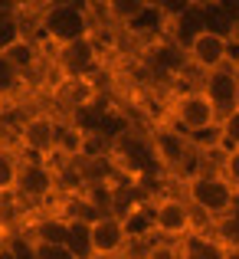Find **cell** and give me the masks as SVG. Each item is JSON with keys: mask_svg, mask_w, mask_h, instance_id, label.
Returning <instances> with one entry per match:
<instances>
[{"mask_svg": "<svg viewBox=\"0 0 239 259\" xmlns=\"http://www.w3.org/2000/svg\"><path fill=\"white\" fill-rule=\"evenodd\" d=\"M183 200L194 207V213L213 223L239 203V190L220 171H197L183 181Z\"/></svg>", "mask_w": 239, "mask_h": 259, "instance_id": "obj_1", "label": "cell"}, {"mask_svg": "<svg viewBox=\"0 0 239 259\" xmlns=\"http://www.w3.org/2000/svg\"><path fill=\"white\" fill-rule=\"evenodd\" d=\"M39 33H43V39L53 50L88 36L92 33V4H79V0L46 4L39 10Z\"/></svg>", "mask_w": 239, "mask_h": 259, "instance_id": "obj_2", "label": "cell"}, {"mask_svg": "<svg viewBox=\"0 0 239 259\" xmlns=\"http://www.w3.org/2000/svg\"><path fill=\"white\" fill-rule=\"evenodd\" d=\"M170 128L187 138H200V135H216L220 128V112L213 108V102L200 92V85L183 89L170 102Z\"/></svg>", "mask_w": 239, "mask_h": 259, "instance_id": "obj_3", "label": "cell"}, {"mask_svg": "<svg viewBox=\"0 0 239 259\" xmlns=\"http://www.w3.org/2000/svg\"><path fill=\"white\" fill-rule=\"evenodd\" d=\"M197 230V213L180 194H158L151 200V233L164 243H183Z\"/></svg>", "mask_w": 239, "mask_h": 259, "instance_id": "obj_4", "label": "cell"}, {"mask_svg": "<svg viewBox=\"0 0 239 259\" xmlns=\"http://www.w3.org/2000/svg\"><path fill=\"white\" fill-rule=\"evenodd\" d=\"M53 66L69 82H88L102 69V46L95 39V33H88L82 39H72L66 46H56L53 50Z\"/></svg>", "mask_w": 239, "mask_h": 259, "instance_id": "obj_5", "label": "cell"}, {"mask_svg": "<svg viewBox=\"0 0 239 259\" xmlns=\"http://www.w3.org/2000/svg\"><path fill=\"white\" fill-rule=\"evenodd\" d=\"M59 194H63V187H59L56 164H50L46 158H30L20 164V181H17V194L13 197H20L30 207H43Z\"/></svg>", "mask_w": 239, "mask_h": 259, "instance_id": "obj_6", "label": "cell"}, {"mask_svg": "<svg viewBox=\"0 0 239 259\" xmlns=\"http://www.w3.org/2000/svg\"><path fill=\"white\" fill-rule=\"evenodd\" d=\"M59 128H63V121L53 118L50 112H33L17 125V141L30 158H50V154H56Z\"/></svg>", "mask_w": 239, "mask_h": 259, "instance_id": "obj_7", "label": "cell"}, {"mask_svg": "<svg viewBox=\"0 0 239 259\" xmlns=\"http://www.w3.org/2000/svg\"><path fill=\"white\" fill-rule=\"evenodd\" d=\"M88 230H92V256L95 259H125L128 256L131 233H128L121 217L105 213L95 223H88Z\"/></svg>", "mask_w": 239, "mask_h": 259, "instance_id": "obj_8", "label": "cell"}, {"mask_svg": "<svg viewBox=\"0 0 239 259\" xmlns=\"http://www.w3.org/2000/svg\"><path fill=\"white\" fill-rule=\"evenodd\" d=\"M197 85H200V92L213 102V108L220 112V118L229 115L239 105V72L233 66H223V69H213V72H207V76H200Z\"/></svg>", "mask_w": 239, "mask_h": 259, "instance_id": "obj_9", "label": "cell"}, {"mask_svg": "<svg viewBox=\"0 0 239 259\" xmlns=\"http://www.w3.org/2000/svg\"><path fill=\"white\" fill-rule=\"evenodd\" d=\"M187 63L197 76H207V72H213V69L229 66V39L216 36V33H200V36L187 46Z\"/></svg>", "mask_w": 239, "mask_h": 259, "instance_id": "obj_10", "label": "cell"}, {"mask_svg": "<svg viewBox=\"0 0 239 259\" xmlns=\"http://www.w3.org/2000/svg\"><path fill=\"white\" fill-rule=\"evenodd\" d=\"M151 145H154V158H158L161 167H167V171H180V167H187L190 154H194V141L187 138V135L174 132V128H158V132L151 135Z\"/></svg>", "mask_w": 239, "mask_h": 259, "instance_id": "obj_11", "label": "cell"}, {"mask_svg": "<svg viewBox=\"0 0 239 259\" xmlns=\"http://www.w3.org/2000/svg\"><path fill=\"white\" fill-rule=\"evenodd\" d=\"M33 243H50V246H66L69 240V217L63 210H46L36 213L33 220H26V227H20Z\"/></svg>", "mask_w": 239, "mask_h": 259, "instance_id": "obj_12", "label": "cell"}, {"mask_svg": "<svg viewBox=\"0 0 239 259\" xmlns=\"http://www.w3.org/2000/svg\"><path fill=\"white\" fill-rule=\"evenodd\" d=\"M148 66H151L161 79H180L183 72L190 69L187 50H180L170 36H164V39H158V43L151 46V53H148Z\"/></svg>", "mask_w": 239, "mask_h": 259, "instance_id": "obj_13", "label": "cell"}, {"mask_svg": "<svg viewBox=\"0 0 239 259\" xmlns=\"http://www.w3.org/2000/svg\"><path fill=\"white\" fill-rule=\"evenodd\" d=\"M200 33H207V20H203V0H190L187 10L167 23V36L174 39L180 50H187Z\"/></svg>", "mask_w": 239, "mask_h": 259, "instance_id": "obj_14", "label": "cell"}, {"mask_svg": "<svg viewBox=\"0 0 239 259\" xmlns=\"http://www.w3.org/2000/svg\"><path fill=\"white\" fill-rule=\"evenodd\" d=\"M4 56L10 59L13 66L20 69V76L26 79V82H33V79L39 76V69H43V46L36 43L33 36H23V39H17V43L10 46V50H4Z\"/></svg>", "mask_w": 239, "mask_h": 259, "instance_id": "obj_15", "label": "cell"}, {"mask_svg": "<svg viewBox=\"0 0 239 259\" xmlns=\"http://www.w3.org/2000/svg\"><path fill=\"white\" fill-rule=\"evenodd\" d=\"M226 249L229 246H223V243L216 240L207 227L197 230V233H190L183 243H177L180 259H226Z\"/></svg>", "mask_w": 239, "mask_h": 259, "instance_id": "obj_16", "label": "cell"}, {"mask_svg": "<svg viewBox=\"0 0 239 259\" xmlns=\"http://www.w3.org/2000/svg\"><path fill=\"white\" fill-rule=\"evenodd\" d=\"M105 10V17L118 26H138V20L151 10V0H108V4H99Z\"/></svg>", "mask_w": 239, "mask_h": 259, "instance_id": "obj_17", "label": "cell"}, {"mask_svg": "<svg viewBox=\"0 0 239 259\" xmlns=\"http://www.w3.org/2000/svg\"><path fill=\"white\" fill-rule=\"evenodd\" d=\"M20 164H23V161L17 158V151H13L7 141H0V197H13L17 194Z\"/></svg>", "mask_w": 239, "mask_h": 259, "instance_id": "obj_18", "label": "cell"}, {"mask_svg": "<svg viewBox=\"0 0 239 259\" xmlns=\"http://www.w3.org/2000/svg\"><path fill=\"white\" fill-rule=\"evenodd\" d=\"M66 249H69L76 259H95L92 256V230H88L85 220H69V240H66Z\"/></svg>", "mask_w": 239, "mask_h": 259, "instance_id": "obj_19", "label": "cell"}, {"mask_svg": "<svg viewBox=\"0 0 239 259\" xmlns=\"http://www.w3.org/2000/svg\"><path fill=\"white\" fill-rule=\"evenodd\" d=\"M207 230L223 243V246H229V249L239 246V203H236L233 210H229V213H223L220 220H213Z\"/></svg>", "mask_w": 239, "mask_h": 259, "instance_id": "obj_20", "label": "cell"}, {"mask_svg": "<svg viewBox=\"0 0 239 259\" xmlns=\"http://www.w3.org/2000/svg\"><path fill=\"white\" fill-rule=\"evenodd\" d=\"M23 85H30L23 76H20V69L10 63V59L0 53V99H13V95L20 92Z\"/></svg>", "mask_w": 239, "mask_h": 259, "instance_id": "obj_21", "label": "cell"}, {"mask_svg": "<svg viewBox=\"0 0 239 259\" xmlns=\"http://www.w3.org/2000/svg\"><path fill=\"white\" fill-rule=\"evenodd\" d=\"M216 138L223 141V148H239V108H233L229 115H223V118H220Z\"/></svg>", "mask_w": 239, "mask_h": 259, "instance_id": "obj_22", "label": "cell"}, {"mask_svg": "<svg viewBox=\"0 0 239 259\" xmlns=\"http://www.w3.org/2000/svg\"><path fill=\"white\" fill-rule=\"evenodd\" d=\"M7 246H10L13 259H36V243L23 233V230H13L7 233Z\"/></svg>", "mask_w": 239, "mask_h": 259, "instance_id": "obj_23", "label": "cell"}, {"mask_svg": "<svg viewBox=\"0 0 239 259\" xmlns=\"http://www.w3.org/2000/svg\"><path fill=\"white\" fill-rule=\"evenodd\" d=\"M220 174L239 190V148H226V154L220 158Z\"/></svg>", "mask_w": 239, "mask_h": 259, "instance_id": "obj_24", "label": "cell"}, {"mask_svg": "<svg viewBox=\"0 0 239 259\" xmlns=\"http://www.w3.org/2000/svg\"><path fill=\"white\" fill-rule=\"evenodd\" d=\"M36 259H76L66 246H50V243H36Z\"/></svg>", "mask_w": 239, "mask_h": 259, "instance_id": "obj_25", "label": "cell"}, {"mask_svg": "<svg viewBox=\"0 0 239 259\" xmlns=\"http://www.w3.org/2000/svg\"><path fill=\"white\" fill-rule=\"evenodd\" d=\"M0 259H13V253H10V246H7V243L0 246Z\"/></svg>", "mask_w": 239, "mask_h": 259, "instance_id": "obj_26", "label": "cell"}, {"mask_svg": "<svg viewBox=\"0 0 239 259\" xmlns=\"http://www.w3.org/2000/svg\"><path fill=\"white\" fill-rule=\"evenodd\" d=\"M226 259H239V246H233V249H226Z\"/></svg>", "mask_w": 239, "mask_h": 259, "instance_id": "obj_27", "label": "cell"}, {"mask_svg": "<svg viewBox=\"0 0 239 259\" xmlns=\"http://www.w3.org/2000/svg\"><path fill=\"white\" fill-rule=\"evenodd\" d=\"M236 108H239V105H236Z\"/></svg>", "mask_w": 239, "mask_h": 259, "instance_id": "obj_28", "label": "cell"}]
</instances>
